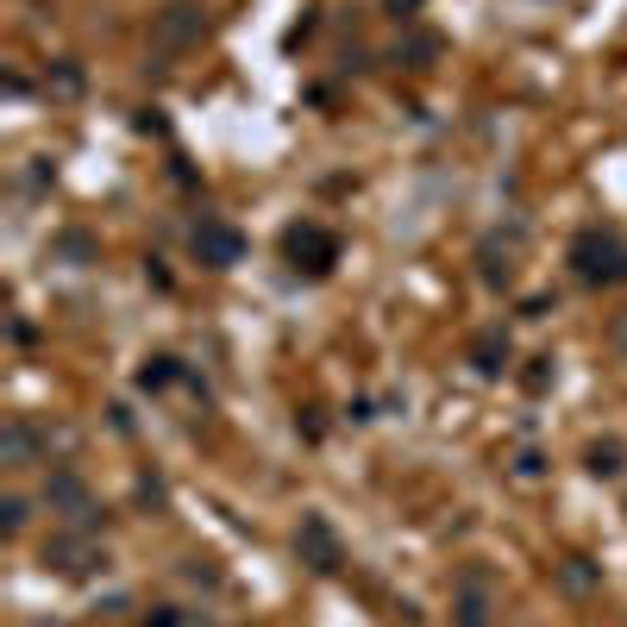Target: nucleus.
Wrapping results in <instances>:
<instances>
[{
    "label": "nucleus",
    "mask_w": 627,
    "mask_h": 627,
    "mask_svg": "<svg viewBox=\"0 0 627 627\" xmlns=\"http://www.w3.org/2000/svg\"><path fill=\"white\" fill-rule=\"evenodd\" d=\"M571 264L584 283H627V239L621 232H584L571 245Z\"/></svg>",
    "instance_id": "f257e3e1"
},
{
    "label": "nucleus",
    "mask_w": 627,
    "mask_h": 627,
    "mask_svg": "<svg viewBox=\"0 0 627 627\" xmlns=\"http://www.w3.org/2000/svg\"><path fill=\"white\" fill-rule=\"evenodd\" d=\"M44 502L63 508V521H69V527H95V502H88V490H82V477H76V471H57L51 483H44Z\"/></svg>",
    "instance_id": "f03ea898"
},
{
    "label": "nucleus",
    "mask_w": 627,
    "mask_h": 627,
    "mask_svg": "<svg viewBox=\"0 0 627 627\" xmlns=\"http://www.w3.org/2000/svg\"><path fill=\"white\" fill-rule=\"evenodd\" d=\"M295 546H301V559H308L314 571H339V540H333V527L320 521V515H308V521H301Z\"/></svg>",
    "instance_id": "7ed1b4c3"
},
{
    "label": "nucleus",
    "mask_w": 627,
    "mask_h": 627,
    "mask_svg": "<svg viewBox=\"0 0 627 627\" xmlns=\"http://www.w3.org/2000/svg\"><path fill=\"white\" fill-rule=\"evenodd\" d=\"M195 251H201V264L226 270V264H239L245 239H239V232H232V226H214V220H201V226H195Z\"/></svg>",
    "instance_id": "20e7f679"
},
{
    "label": "nucleus",
    "mask_w": 627,
    "mask_h": 627,
    "mask_svg": "<svg viewBox=\"0 0 627 627\" xmlns=\"http://www.w3.org/2000/svg\"><path fill=\"white\" fill-rule=\"evenodd\" d=\"M289 258H308V270L320 276L339 258V245H333V232H320V226H289Z\"/></svg>",
    "instance_id": "39448f33"
},
{
    "label": "nucleus",
    "mask_w": 627,
    "mask_h": 627,
    "mask_svg": "<svg viewBox=\"0 0 627 627\" xmlns=\"http://www.w3.org/2000/svg\"><path fill=\"white\" fill-rule=\"evenodd\" d=\"M44 565H57V571H88V565H101L95 559V546L76 540V533H57L51 546H44Z\"/></svg>",
    "instance_id": "423d86ee"
},
{
    "label": "nucleus",
    "mask_w": 627,
    "mask_h": 627,
    "mask_svg": "<svg viewBox=\"0 0 627 627\" xmlns=\"http://www.w3.org/2000/svg\"><path fill=\"white\" fill-rule=\"evenodd\" d=\"M157 38L164 44H195L201 38V13L195 7H170L164 19H157Z\"/></svg>",
    "instance_id": "0eeeda50"
},
{
    "label": "nucleus",
    "mask_w": 627,
    "mask_h": 627,
    "mask_svg": "<svg viewBox=\"0 0 627 627\" xmlns=\"http://www.w3.org/2000/svg\"><path fill=\"white\" fill-rule=\"evenodd\" d=\"M471 358H477V370H502L508 364V333H477V345H471Z\"/></svg>",
    "instance_id": "6e6552de"
},
{
    "label": "nucleus",
    "mask_w": 627,
    "mask_h": 627,
    "mask_svg": "<svg viewBox=\"0 0 627 627\" xmlns=\"http://www.w3.org/2000/svg\"><path fill=\"white\" fill-rule=\"evenodd\" d=\"M32 452H38V427L32 421H13L7 427V464H32Z\"/></svg>",
    "instance_id": "1a4fd4ad"
},
{
    "label": "nucleus",
    "mask_w": 627,
    "mask_h": 627,
    "mask_svg": "<svg viewBox=\"0 0 627 627\" xmlns=\"http://www.w3.org/2000/svg\"><path fill=\"white\" fill-rule=\"evenodd\" d=\"M590 471L596 477H615L621 471V446H615V439H609V446H590Z\"/></svg>",
    "instance_id": "9d476101"
},
{
    "label": "nucleus",
    "mask_w": 627,
    "mask_h": 627,
    "mask_svg": "<svg viewBox=\"0 0 627 627\" xmlns=\"http://www.w3.org/2000/svg\"><path fill=\"white\" fill-rule=\"evenodd\" d=\"M170 377H176V370H170V358H151L145 370H138V383H145V389H164Z\"/></svg>",
    "instance_id": "9b49d317"
},
{
    "label": "nucleus",
    "mask_w": 627,
    "mask_h": 627,
    "mask_svg": "<svg viewBox=\"0 0 627 627\" xmlns=\"http://www.w3.org/2000/svg\"><path fill=\"white\" fill-rule=\"evenodd\" d=\"M0 515H7V533H19V527H26V502H19V496H13L7 508H0Z\"/></svg>",
    "instance_id": "f8f14e48"
},
{
    "label": "nucleus",
    "mask_w": 627,
    "mask_h": 627,
    "mask_svg": "<svg viewBox=\"0 0 627 627\" xmlns=\"http://www.w3.org/2000/svg\"><path fill=\"white\" fill-rule=\"evenodd\" d=\"M615 345H621V352H627V314L615 320Z\"/></svg>",
    "instance_id": "ddd939ff"
},
{
    "label": "nucleus",
    "mask_w": 627,
    "mask_h": 627,
    "mask_svg": "<svg viewBox=\"0 0 627 627\" xmlns=\"http://www.w3.org/2000/svg\"><path fill=\"white\" fill-rule=\"evenodd\" d=\"M151 627H176V621H170V615H157V621H151Z\"/></svg>",
    "instance_id": "4468645a"
},
{
    "label": "nucleus",
    "mask_w": 627,
    "mask_h": 627,
    "mask_svg": "<svg viewBox=\"0 0 627 627\" xmlns=\"http://www.w3.org/2000/svg\"><path fill=\"white\" fill-rule=\"evenodd\" d=\"M396 7H421V0H396Z\"/></svg>",
    "instance_id": "2eb2a0df"
}]
</instances>
